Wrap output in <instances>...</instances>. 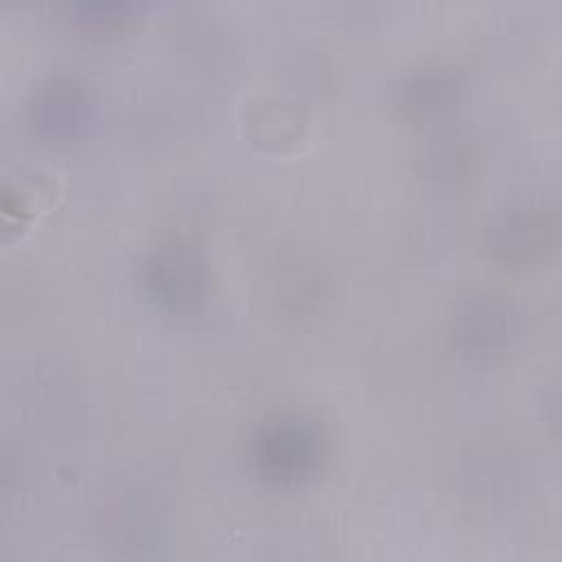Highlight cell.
I'll return each instance as SVG.
<instances>
[{
    "instance_id": "cell-1",
    "label": "cell",
    "mask_w": 562,
    "mask_h": 562,
    "mask_svg": "<svg viewBox=\"0 0 562 562\" xmlns=\"http://www.w3.org/2000/svg\"><path fill=\"white\" fill-rule=\"evenodd\" d=\"M252 459L270 481H301L321 459V439L312 426L299 419H277L255 437Z\"/></svg>"
},
{
    "instance_id": "cell-2",
    "label": "cell",
    "mask_w": 562,
    "mask_h": 562,
    "mask_svg": "<svg viewBox=\"0 0 562 562\" xmlns=\"http://www.w3.org/2000/svg\"><path fill=\"white\" fill-rule=\"evenodd\" d=\"M156 290L169 299V301H178V303H187L198 294V285H200V272H198V263L189 257V255H167L165 259L156 261Z\"/></svg>"
},
{
    "instance_id": "cell-3",
    "label": "cell",
    "mask_w": 562,
    "mask_h": 562,
    "mask_svg": "<svg viewBox=\"0 0 562 562\" xmlns=\"http://www.w3.org/2000/svg\"><path fill=\"white\" fill-rule=\"evenodd\" d=\"M66 88L68 86H53L33 108L37 112V125L50 134H70L81 121V103Z\"/></svg>"
}]
</instances>
